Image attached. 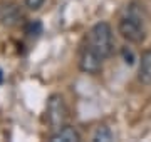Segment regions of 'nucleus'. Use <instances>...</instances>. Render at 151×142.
Returning <instances> with one entry per match:
<instances>
[{
  "label": "nucleus",
  "instance_id": "2",
  "mask_svg": "<svg viewBox=\"0 0 151 142\" xmlns=\"http://www.w3.org/2000/svg\"><path fill=\"white\" fill-rule=\"evenodd\" d=\"M69 112H67V107H65L64 99L54 94L50 95L47 100V120L52 129H60V127L65 126V120L69 117Z\"/></svg>",
  "mask_w": 151,
  "mask_h": 142
},
{
  "label": "nucleus",
  "instance_id": "12",
  "mask_svg": "<svg viewBox=\"0 0 151 142\" xmlns=\"http://www.w3.org/2000/svg\"><path fill=\"white\" fill-rule=\"evenodd\" d=\"M0 82H2V70H0Z\"/></svg>",
  "mask_w": 151,
  "mask_h": 142
},
{
  "label": "nucleus",
  "instance_id": "6",
  "mask_svg": "<svg viewBox=\"0 0 151 142\" xmlns=\"http://www.w3.org/2000/svg\"><path fill=\"white\" fill-rule=\"evenodd\" d=\"M79 141H81V134L70 126L60 127V129H57L55 134L50 136V142H79Z\"/></svg>",
  "mask_w": 151,
  "mask_h": 142
},
{
  "label": "nucleus",
  "instance_id": "4",
  "mask_svg": "<svg viewBox=\"0 0 151 142\" xmlns=\"http://www.w3.org/2000/svg\"><path fill=\"white\" fill-rule=\"evenodd\" d=\"M79 67L82 72H87V74H99L103 69V57L86 45L79 57Z\"/></svg>",
  "mask_w": 151,
  "mask_h": 142
},
{
  "label": "nucleus",
  "instance_id": "1",
  "mask_svg": "<svg viewBox=\"0 0 151 142\" xmlns=\"http://www.w3.org/2000/svg\"><path fill=\"white\" fill-rule=\"evenodd\" d=\"M87 47H91L103 59L113 54V30L108 22H99L91 28L87 37Z\"/></svg>",
  "mask_w": 151,
  "mask_h": 142
},
{
  "label": "nucleus",
  "instance_id": "3",
  "mask_svg": "<svg viewBox=\"0 0 151 142\" xmlns=\"http://www.w3.org/2000/svg\"><path fill=\"white\" fill-rule=\"evenodd\" d=\"M119 33L123 35V38H126L128 42H133V44H141L145 40V28H143V23L139 22V18L134 15H128L123 17L119 20Z\"/></svg>",
  "mask_w": 151,
  "mask_h": 142
},
{
  "label": "nucleus",
  "instance_id": "9",
  "mask_svg": "<svg viewBox=\"0 0 151 142\" xmlns=\"http://www.w3.org/2000/svg\"><path fill=\"white\" fill-rule=\"evenodd\" d=\"M113 139V134H111V131H109L108 127H99L96 131V134H94V141H111Z\"/></svg>",
  "mask_w": 151,
  "mask_h": 142
},
{
  "label": "nucleus",
  "instance_id": "11",
  "mask_svg": "<svg viewBox=\"0 0 151 142\" xmlns=\"http://www.w3.org/2000/svg\"><path fill=\"white\" fill-rule=\"evenodd\" d=\"M123 55H124V59H126V64H133V54L126 47L123 49Z\"/></svg>",
  "mask_w": 151,
  "mask_h": 142
},
{
  "label": "nucleus",
  "instance_id": "7",
  "mask_svg": "<svg viewBox=\"0 0 151 142\" xmlns=\"http://www.w3.org/2000/svg\"><path fill=\"white\" fill-rule=\"evenodd\" d=\"M139 79H141V82L151 84V50H146L145 54L141 55Z\"/></svg>",
  "mask_w": 151,
  "mask_h": 142
},
{
  "label": "nucleus",
  "instance_id": "5",
  "mask_svg": "<svg viewBox=\"0 0 151 142\" xmlns=\"http://www.w3.org/2000/svg\"><path fill=\"white\" fill-rule=\"evenodd\" d=\"M22 13L19 10V5L14 2H0V23L4 27H15L20 22Z\"/></svg>",
  "mask_w": 151,
  "mask_h": 142
},
{
  "label": "nucleus",
  "instance_id": "10",
  "mask_svg": "<svg viewBox=\"0 0 151 142\" xmlns=\"http://www.w3.org/2000/svg\"><path fill=\"white\" fill-rule=\"evenodd\" d=\"M44 2H45V0H25V5H27L30 10H37V9L42 7Z\"/></svg>",
  "mask_w": 151,
  "mask_h": 142
},
{
  "label": "nucleus",
  "instance_id": "8",
  "mask_svg": "<svg viewBox=\"0 0 151 142\" xmlns=\"http://www.w3.org/2000/svg\"><path fill=\"white\" fill-rule=\"evenodd\" d=\"M25 33L30 35V37H39V35L42 33V23L39 22V20H32V22H29L27 27H25Z\"/></svg>",
  "mask_w": 151,
  "mask_h": 142
}]
</instances>
